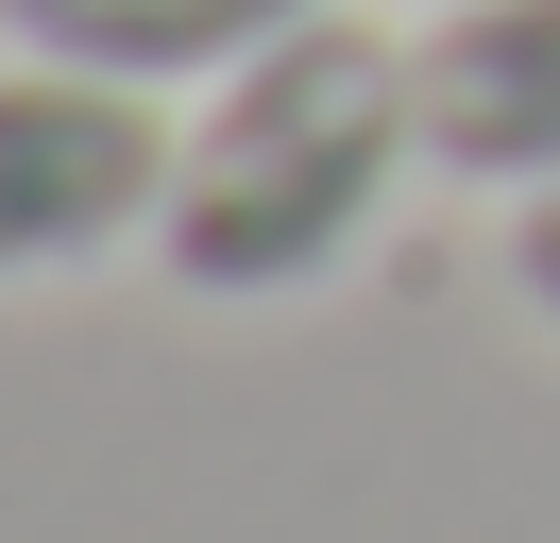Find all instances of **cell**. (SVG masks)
I'll use <instances>...</instances> for the list:
<instances>
[{"mask_svg": "<svg viewBox=\"0 0 560 543\" xmlns=\"http://www.w3.org/2000/svg\"><path fill=\"white\" fill-rule=\"evenodd\" d=\"M340 18V0H0V34L51 68H103V85H153V102H205L221 68H255L272 34Z\"/></svg>", "mask_w": 560, "mask_h": 543, "instance_id": "obj_4", "label": "cell"}, {"mask_svg": "<svg viewBox=\"0 0 560 543\" xmlns=\"http://www.w3.org/2000/svg\"><path fill=\"white\" fill-rule=\"evenodd\" d=\"M424 170V85L408 34L374 18H306L255 68H221L171 119V221H153V272L187 305H306L374 255V221Z\"/></svg>", "mask_w": 560, "mask_h": 543, "instance_id": "obj_1", "label": "cell"}, {"mask_svg": "<svg viewBox=\"0 0 560 543\" xmlns=\"http://www.w3.org/2000/svg\"><path fill=\"white\" fill-rule=\"evenodd\" d=\"M510 305L560 339V187H544V204H510Z\"/></svg>", "mask_w": 560, "mask_h": 543, "instance_id": "obj_5", "label": "cell"}, {"mask_svg": "<svg viewBox=\"0 0 560 543\" xmlns=\"http://www.w3.org/2000/svg\"><path fill=\"white\" fill-rule=\"evenodd\" d=\"M153 221H171V102L0 34V289L153 255Z\"/></svg>", "mask_w": 560, "mask_h": 543, "instance_id": "obj_2", "label": "cell"}, {"mask_svg": "<svg viewBox=\"0 0 560 543\" xmlns=\"http://www.w3.org/2000/svg\"><path fill=\"white\" fill-rule=\"evenodd\" d=\"M408 85H424V170L442 187H492V204L560 187V0H424Z\"/></svg>", "mask_w": 560, "mask_h": 543, "instance_id": "obj_3", "label": "cell"}]
</instances>
